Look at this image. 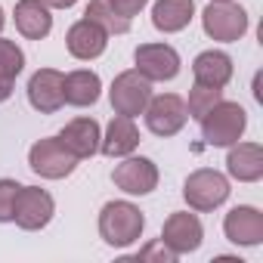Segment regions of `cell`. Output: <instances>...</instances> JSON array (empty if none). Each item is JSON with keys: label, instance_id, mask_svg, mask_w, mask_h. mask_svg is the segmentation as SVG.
Listing matches in <instances>:
<instances>
[{"label": "cell", "instance_id": "cell-1", "mask_svg": "<svg viewBox=\"0 0 263 263\" xmlns=\"http://www.w3.org/2000/svg\"><path fill=\"white\" fill-rule=\"evenodd\" d=\"M146 229V217L137 204H130V201H108L102 204L99 211V235L105 245L111 248H127V245H134L140 241Z\"/></svg>", "mask_w": 263, "mask_h": 263}, {"label": "cell", "instance_id": "cell-2", "mask_svg": "<svg viewBox=\"0 0 263 263\" xmlns=\"http://www.w3.org/2000/svg\"><path fill=\"white\" fill-rule=\"evenodd\" d=\"M198 121H201V137H204V143L214 146V149H226V146H232V143L241 140L245 127H248V111L238 102L220 99Z\"/></svg>", "mask_w": 263, "mask_h": 263}, {"label": "cell", "instance_id": "cell-3", "mask_svg": "<svg viewBox=\"0 0 263 263\" xmlns=\"http://www.w3.org/2000/svg\"><path fill=\"white\" fill-rule=\"evenodd\" d=\"M201 28L211 41L235 44L248 31V13L238 4H232V0H211L201 13Z\"/></svg>", "mask_w": 263, "mask_h": 263}, {"label": "cell", "instance_id": "cell-4", "mask_svg": "<svg viewBox=\"0 0 263 263\" xmlns=\"http://www.w3.org/2000/svg\"><path fill=\"white\" fill-rule=\"evenodd\" d=\"M229 180L220 174V171H211V167H201V171H195V174H189L186 177V183H183V198H186V204L192 208V211H214V208H220L226 198H229Z\"/></svg>", "mask_w": 263, "mask_h": 263}, {"label": "cell", "instance_id": "cell-5", "mask_svg": "<svg viewBox=\"0 0 263 263\" xmlns=\"http://www.w3.org/2000/svg\"><path fill=\"white\" fill-rule=\"evenodd\" d=\"M108 99H111V108H115L118 115L137 118V115H143L146 102L152 99V81H146L137 68L121 71V74L111 81Z\"/></svg>", "mask_w": 263, "mask_h": 263}, {"label": "cell", "instance_id": "cell-6", "mask_svg": "<svg viewBox=\"0 0 263 263\" xmlns=\"http://www.w3.org/2000/svg\"><path fill=\"white\" fill-rule=\"evenodd\" d=\"M146 115V127L152 130L155 137H174L183 130V124L189 121V111H186V99L177 96V93H161V96H152L143 108Z\"/></svg>", "mask_w": 263, "mask_h": 263}, {"label": "cell", "instance_id": "cell-7", "mask_svg": "<svg viewBox=\"0 0 263 263\" xmlns=\"http://www.w3.org/2000/svg\"><path fill=\"white\" fill-rule=\"evenodd\" d=\"M28 167L44 177V180H62L68 177L74 167H78V158L56 140V137H47V140H37L28 152Z\"/></svg>", "mask_w": 263, "mask_h": 263}, {"label": "cell", "instance_id": "cell-8", "mask_svg": "<svg viewBox=\"0 0 263 263\" xmlns=\"http://www.w3.org/2000/svg\"><path fill=\"white\" fill-rule=\"evenodd\" d=\"M56 214V201L47 189L37 186H22L19 198H16V211H13V223L25 232H37L44 229Z\"/></svg>", "mask_w": 263, "mask_h": 263}, {"label": "cell", "instance_id": "cell-9", "mask_svg": "<svg viewBox=\"0 0 263 263\" xmlns=\"http://www.w3.org/2000/svg\"><path fill=\"white\" fill-rule=\"evenodd\" d=\"M134 62L146 81H174L180 74V53L171 44H140Z\"/></svg>", "mask_w": 263, "mask_h": 263}, {"label": "cell", "instance_id": "cell-10", "mask_svg": "<svg viewBox=\"0 0 263 263\" xmlns=\"http://www.w3.org/2000/svg\"><path fill=\"white\" fill-rule=\"evenodd\" d=\"M111 180L127 195H149L158 186V167L152 158H127L124 155V161L115 164Z\"/></svg>", "mask_w": 263, "mask_h": 263}, {"label": "cell", "instance_id": "cell-11", "mask_svg": "<svg viewBox=\"0 0 263 263\" xmlns=\"http://www.w3.org/2000/svg\"><path fill=\"white\" fill-rule=\"evenodd\" d=\"M201 238H204V226L195 214L189 211H180V214H171L161 226V241L180 257V254H192L201 248Z\"/></svg>", "mask_w": 263, "mask_h": 263}, {"label": "cell", "instance_id": "cell-12", "mask_svg": "<svg viewBox=\"0 0 263 263\" xmlns=\"http://www.w3.org/2000/svg\"><path fill=\"white\" fill-rule=\"evenodd\" d=\"M62 71L56 68H37L28 81V102L31 108H37L41 115H53L65 105V96H62Z\"/></svg>", "mask_w": 263, "mask_h": 263}, {"label": "cell", "instance_id": "cell-13", "mask_svg": "<svg viewBox=\"0 0 263 263\" xmlns=\"http://www.w3.org/2000/svg\"><path fill=\"white\" fill-rule=\"evenodd\" d=\"M223 232L232 245L254 248L263 241V214L251 204H238L223 217Z\"/></svg>", "mask_w": 263, "mask_h": 263}, {"label": "cell", "instance_id": "cell-14", "mask_svg": "<svg viewBox=\"0 0 263 263\" xmlns=\"http://www.w3.org/2000/svg\"><path fill=\"white\" fill-rule=\"evenodd\" d=\"M56 140L81 161V158H93V155L99 152L102 134H99V124H96L93 118H74V121H68V124L59 130Z\"/></svg>", "mask_w": 263, "mask_h": 263}, {"label": "cell", "instance_id": "cell-15", "mask_svg": "<svg viewBox=\"0 0 263 263\" xmlns=\"http://www.w3.org/2000/svg\"><path fill=\"white\" fill-rule=\"evenodd\" d=\"M65 47H68V53H71L74 59L90 62V59H96V56L105 53V47H108V34H105L96 22H90V19H78V22L68 28V34H65Z\"/></svg>", "mask_w": 263, "mask_h": 263}, {"label": "cell", "instance_id": "cell-16", "mask_svg": "<svg viewBox=\"0 0 263 263\" xmlns=\"http://www.w3.org/2000/svg\"><path fill=\"white\" fill-rule=\"evenodd\" d=\"M140 146V130L134 124V118L127 115H115L111 124L105 127V137L99 140V152L108 158H124Z\"/></svg>", "mask_w": 263, "mask_h": 263}, {"label": "cell", "instance_id": "cell-17", "mask_svg": "<svg viewBox=\"0 0 263 263\" xmlns=\"http://www.w3.org/2000/svg\"><path fill=\"white\" fill-rule=\"evenodd\" d=\"M226 171L238 183H257L263 177V149L257 143H232L226 155Z\"/></svg>", "mask_w": 263, "mask_h": 263}, {"label": "cell", "instance_id": "cell-18", "mask_svg": "<svg viewBox=\"0 0 263 263\" xmlns=\"http://www.w3.org/2000/svg\"><path fill=\"white\" fill-rule=\"evenodd\" d=\"M13 19H16L19 34L28 41H41L53 31V16L44 0H19L13 10Z\"/></svg>", "mask_w": 263, "mask_h": 263}, {"label": "cell", "instance_id": "cell-19", "mask_svg": "<svg viewBox=\"0 0 263 263\" xmlns=\"http://www.w3.org/2000/svg\"><path fill=\"white\" fill-rule=\"evenodd\" d=\"M192 74H195V84L223 90L232 81V59L226 53H220V50H204V53L195 56Z\"/></svg>", "mask_w": 263, "mask_h": 263}, {"label": "cell", "instance_id": "cell-20", "mask_svg": "<svg viewBox=\"0 0 263 263\" xmlns=\"http://www.w3.org/2000/svg\"><path fill=\"white\" fill-rule=\"evenodd\" d=\"M99 90H102V81H99V74L90 71V68H78V71H68V74L62 78V96H65V102L74 105V108L96 105Z\"/></svg>", "mask_w": 263, "mask_h": 263}, {"label": "cell", "instance_id": "cell-21", "mask_svg": "<svg viewBox=\"0 0 263 263\" xmlns=\"http://www.w3.org/2000/svg\"><path fill=\"white\" fill-rule=\"evenodd\" d=\"M195 16V0H155L152 7V25L164 34L183 31Z\"/></svg>", "mask_w": 263, "mask_h": 263}, {"label": "cell", "instance_id": "cell-22", "mask_svg": "<svg viewBox=\"0 0 263 263\" xmlns=\"http://www.w3.org/2000/svg\"><path fill=\"white\" fill-rule=\"evenodd\" d=\"M84 19L96 22L105 34H127V31H130V19H124V16L111 7V0H90Z\"/></svg>", "mask_w": 263, "mask_h": 263}, {"label": "cell", "instance_id": "cell-23", "mask_svg": "<svg viewBox=\"0 0 263 263\" xmlns=\"http://www.w3.org/2000/svg\"><path fill=\"white\" fill-rule=\"evenodd\" d=\"M220 99H223V90L195 84V87L189 90V102H186V111H189V118H201V115H204V111H211V108H214Z\"/></svg>", "mask_w": 263, "mask_h": 263}, {"label": "cell", "instance_id": "cell-24", "mask_svg": "<svg viewBox=\"0 0 263 263\" xmlns=\"http://www.w3.org/2000/svg\"><path fill=\"white\" fill-rule=\"evenodd\" d=\"M22 68H25V53L13 41L0 37V74L10 78V81H16L22 74Z\"/></svg>", "mask_w": 263, "mask_h": 263}, {"label": "cell", "instance_id": "cell-25", "mask_svg": "<svg viewBox=\"0 0 263 263\" xmlns=\"http://www.w3.org/2000/svg\"><path fill=\"white\" fill-rule=\"evenodd\" d=\"M19 189H22V183H16V180H0V223H13Z\"/></svg>", "mask_w": 263, "mask_h": 263}, {"label": "cell", "instance_id": "cell-26", "mask_svg": "<svg viewBox=\"0 0 263 263\" xmlns=\"http://www.w3.org/2000/svg\"><path fill=\"white\" fill-rule=\"evenodd\" d=\"M137 257H143V260H161V263H174L177 260V254L164 245V241H155V245H149V248H143Z\"/></svg>", "mask_w": 263, "mask_h": 263}, {"label": "cell", "instance_id": "cell-27", "mask_svg": "<svg viewBox=\"0 0 263 263\" xmlns=\"http://www.w3.org/2000/svg\"><path fill=\"white\" fill-rule=\"evenodd\" d=\"M146 4L149 0H111V7L124 16V19H134V16H140L143 10H146Z\"/></svg>", "mask_w": 263, "mask_h": 263}, {"label": "cell", "instance_id": "cell-28", "mask_svg": "<svg viewBox=\"0 0 263 263\" xmlns=\"http://www.w3.org/2000/svg\"><path fill=\"white\" fill-rule=\"evenodd\" d=\"M10 96H13V81L0 74V102H7Z\"/></svg>", "mask_w": 263, "mask_h": 263}, {"label": "cell", "instance_id": "cell-29", "mask_svg": "<svg viewBox=\"0 0 263 263\" xmlns=\"http://www.w3.org/2000/svg\"><path fill=\"white\" fill-rule=\"evenodd\" d=\"M44 4H47L50 10H68V7L78 4V0H44Z\"/></svg>", "mask_w": 263, "mask_h": 263}, {"label": "cell", "instance_id": "cell-30", "mask_svg": "<svg viewBox=\"0 0 263 263\" xmlns=\"http://www.w3.org/2000/svg\"><path fill=\"white\" fill-rule=\"evenodd\" d=\"M4 22H7V19H4V10H0V31H4Z\"/></svg>", "mask_w": 263, "mask_h": 263}]
</instances>
